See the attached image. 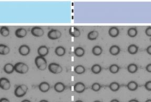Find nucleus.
Returning <instances> with one entry per match:
<instances>
[{
    "label": "nucleus",
    "mask_w": 151,
    "mask_h": 102,
    "mask_svg": "<svg viewBox=\"0 0 151 102\" xmlns=\"http://www.w3.org/2000/svg\"><path fill=\"white\" fill-rule=\"evenodd\" d=\"M35 64L36 67L38 68L39 70L44 71L47 68L48 65H47V61L44 57H41V56H36L35 59Z\"/></svg>",
    "instance_id": "nucleus-1"
},
{
    "label": "nucleus",
    "mask_w": 151,
    "mask_h": 102,
    "mask_svg": "<svg viewBox=\"0 0 151 102\" xmlns=\"http://www.w3.org/2000/svg\"><path fill=\"white\" fill-rule=\"evenodd\" d=\"M28 91L27 86L25 84H19L14 90V95L17 98L24 97Z\"/></svg>",
    "instance_id": "nucleus-2"
},
{
    "label": "nucleus",
    "mask_w": 151,
    "mask_h": 102,
    "mask_svg": "<svg viewBox=\"0 0 151 102\" xmlns=\"http://www.w3.org/2000/svg\"><path fill=\"white\" fill-rule=\"evenodd\" d=\"M14 70L19 74H26L29 71V66L24 62H17L14 64Z\"/></svg>",
    "instance_id": "nucleus-3"
},
{
    "label": "nucleus",
    "mask_w": 151,
    "mask_h": 102,
    "mask_svg": "<svg viewBox=\"0 0 151 102\" xmlns=\"http://www.w3.org/2000/svg\"><path fill=\"white\" fill-rule=\"evenodd\" d=\"M49 71L52 74H60L63 71V67L59 64L55 62H52L47 67Z\"/></svg>",
    "instance_id": "nucleus-4"
},
{
    "label": "nucleus",
    "mask_w": 151,
    "mask_h": 102,
    "mask_svg": "<svg viewBox=\"0 0 151 102\" xmlns=\"http://www.w3.org/2000/svg\"><path fill=\"white\" fill-rule=\"evenodd\" d=\"M61 32L58 30L52 29L47 33V37L51 40H57L61 37Z\"/></svg>",
    "instance_id": "nucleus-5"
},
{
    "label": "nucleus",
    "mask_w": 151,
    "mask_h": 102,
    "mask_svg": "<svg viewBox=\"0 0 151 102\" xmlns=\"http://www.w3.org/2000/svg\"><path fill=\"white\" fill-rule=\"evenodd\" d=\"M10 87H11V84L8 78H5V77H1L0 78V88L3 90H10Z\"/></svg>",
    "instance_id": "nucleus-6"
},
{
    "label": "nucleus",
    "mask_w": 151,
    "mask_h": 102,
    "mask_svg": "<svg viewBox=\"0 0 151 102\" xmlns=\"http://www.w3.org/2000/svg\"><path fill=\"white\" fill-rule=\"evenodd\" d=\"M73 89H74V91H75V93L81 94V93H83L84 91H85L86 89V87L84 83L77 82L76 84L74 85Z\"/></svg>",
    "instance_id": "nucleus-7"
},
{
    "label": "nucleus",
    "mask_w": 151,
    "mask_h": 102,
    "mask_svg": "<svg viewBox=\"0 0 151 102\" xmlns=\"http://www.w3.org/2000/svg\"><path fill=\"white\" fill-rule=\"evenodd\" d=\"M31 34L35 37H41L44 34V30L41 27H33L31 29Z\"/></svg>",
    "instance_id": "nucleus-8"
},
{
    "label": "nucleus",
    "mask_w": 151,
    "mask_h": 102,
    "mask_svg": "<svg viewBox=\"0 0 151 102\" xmlns=\"http://www.w3.org/2000/svg\"><path fill=\"white\" fill-rule=\"evenodd\" d=\"M19 53L22 56H28L30 53V47L27 44H22L19 47Z\"/></svg>",
    "instance_id": "nucleus-9"
},
{
    "label": "nucleus",
    "mask_w": 151,
    "mask_h": 102,
    "mask_svg": "<svg viewBox=\"0 0 151 102\" xmlns=\"http://www.w3.org/2000/svg\"><path fill=\"white\" fill-rule=\"evenodd\" d=\"M37 53H38V55L39 56L45 58V56H47L49 54L48 47H47L46 45L40 46L38 50H37Z\"/></svg>",
    "instance_id": "nucleus-10"
},
{
    "label": "nucleus",
    "mask_w": 151,
    "mask_h": 102,
    "mask_svg": "<svg viewBox=\"0 0 151 102\" xmlns=\"http://www.w3.org/2000/svg\"><path fill=\"white\" fill-rule=\"evenodd\" d=\"M69 33L74 38H78V37L81 36V32L78 27L75 26H72L69 29Z\"/></svg>",
    "instance_id": "nucleus-11"
},
{
    "label": "nucleus",
    "mask_w": 151,
    "mask_h": 102,
    "mask_svg": "<svg viewBox=\"0 0 151 102\" xmlns=\"http://www.w3.org/2000/svg\"><path fill=\"white\" fill-rule=\"evenodd\" d=\"M38 89L41 93H47L50 90V84L47 81H42L38 84Z\"/></svg>",
    "instance_id": "nucleus-12"
},
{
    "label": "nucleus",
    "mask_w": 151,
    "mask_h": 102,
    "mask_svg": "<svg viewBox=\"0 0 151 102\" xmlns=\"http://www.w3.org/2000/svg\"><path fill=\"white\" fill-rule=\"evenodd\" d=\"M27 34V31L24 28H18L16 31H15V35L19 38H23Z\"/></svg>",
    "instance_id": "nucleus-13"
},
{
    "label": "nucleus",
    "mask_w": 151,
    "mask_h": 102,
    "mask_svg": "<svg viewBox=\"0 0 151 102\" xmlns=\"http://www.w3.org/2000/svg\"><path fill=\"white\" fill-rule=\"evenodd\" d=\"M65 89H66V85L63 82H61V81H58V82L55 84L54 90L57 93H63L65 90Z\"/></svg>",
    "instance_id": "nucleus-14"
},
{
    "label": "nucleus",
    "mask_w": 151,
    "mask_h": 102,
    "mask_svg": "<svg viewBox=\"0 0 151 102\" xmlns=\"http://www.w3.org/2000/svg\"><path fill=\"white\" fill-rule=\"evenodd\" d=\"M3 70L7 74H12L14 72V64L11 63H7L3 67Z\"/></svg>",
    "instance_id": "nucleus-15"
},
{
    "label": "nucleus",
    "mask_w": 151,
    "mask_h": 102,
    "mask_svg": "<svg viewBox=\"0 0 151 102\" xmlns=\"http://www.w3.org/2000/svg\"><path fill=\"white\" fill-rule=\"evenodd\" d=\"M10 52V47L4 44H0V55L1 56H6L9 54Z\"/></svg>",
    "instance_id": "nucleus-16"
},
{
    "label": "nucleus",
    "mask_w": 151,
    "mask_h": 102,
    "mask_svg": "<svg viewBox=\"0 0 151 102\" xmlns=\"http://www.w3.org/2000/svg\"><path fill=\"white\" fill-rule=\"evenodd\" d=\"M119 30L116 27H111L109 28V35H110L111 38H116L119 35Z\"/></svg>",
    "instance_id": "nucleus-17"
},
{
    "label": "nucleus",
    "mask_w": 151,
    "mask_h": 102,
    "mask_svg": "<svg viewBox=\"0 0 151 102\" xmlns=\"http://www.w3.org/2000/svg\"><path fill=\"white\" fill-rule=\"evenodd\" d=\"M55 53L56 56H59V57L63 56L66 54V48L63 46H58L55 50Z\"/></svg>",
    "instance_id": "nucleus-18"
},
{
    "label": "nucleus",
    "mask_w": 151,
    "mask_h": 102,
    "mask_svg": "<svg viewBox=\"0 0 151 102\" xmlns=\"http://www.w3.org/2000/svg\"><path fill=\"white\" fill-rule=\"evenodd\" d=\"M120 51L121 49L118 45H112L111 47L109 48V53H110V54L112 55V56H117V55L119 54Z\"/></svg>",
    "instance_id": "nucleus-19"
},
{
    "label": "nucleus",
    "mask_w": 151,
    "mask_h": 102,
    "mask_svg": "<svg viewBox=\"0 0 151 102\" xmlns=\"http://www.w3.org/2000/svg\"><path fill=\"white\" fill-rule=\"evenodd\" d=\"M126 87L130 91H136V90L138 89L139 84L138 83L136 82L135 81H131L128 83Z\"/></svg>",
    "instance_id": "nucleus-20"
},
{
    "label": "nucleus",
    "mask_w": 151,
    "mask_h": 102,
    "mask_svg": "<svg viewBox=\"0 0 151 102\" xmlns=\"http://www.w3.org/2000/svg\"><path fill=\"white\" fill-rule=\"evenodd\" d=\"M139 51V47L136 44H130L128 47V52L131 55H135L138 53Z\"/></svg>",
    "instance_id": "nucleus-21"
},
{
    "label": "nucleus",
    "mask_w": 151,
    "mask_h": 102,
    "mask_svg": "<svg viewBox=\"0 0 151 102\" xmlns=\"http://www.w3.org/2000/svg\"><path fill=\"white\" fill-rule=\"evenodd\" d=\"M74 53H75V56H77V57H83L85 55V50L82 47H78L74 50Z\"/></svg>",
    "instance_id": "nucleus-22"
},
{
    "label": "nucleus",
    "mask_w": 151,
    "mask_h": 102,
    "mask_svg": "<svg viewBox=\"0 0 151 102\" xmlns=\"http://www.w3.org/2000/svg\"><path fill=\"white\" fill-rule=\"evenodd\" d=\"M138 66H137V64H136L134 63H131L130 64L128 65V67H127V69H128V72H130V73L131 74H134V73H136V72L138 71Z\"/></svg>",
    "instance_id": "nucleus-23"
},
{
    "label": "nucleus",
    "mask_w": 151,
    "mask_h": 102,
    "mask_svg": "<svg viewBox=\"0 0 151 102\" xmlns=\"http://www.w3.org/2000/svg\"><path fill=\"white\" fill-rule=\"evenodd\" d=\"M99 36V33L96 30H92L90 31L89 33L87 35V38L90 41H94V40H96Z\"/></svg>",
    "instance_id": "nucleus-24"
},
{
    "label": "nucleus",
    "mask_w": 151,
    "mask_h": 102,
    "mask_svg": "<svg viewBox=\"0 0 151 102\" xmlns=\"http://www.w3.org/2000/svg\"><path fill=\"white\" fill-rule=\"evenodd\" d=\"M93 55L95 56H100V55L103 53V48H102L100 46L96 45L94 47H93L92 50H91Z\"/></svg>",
    "instance_id": "nucleus-25"
},
{
    "label": "nucleus",
    "mask_w": 151,
    "mask_h": 102,
    "mask_svg": "<svg viewBox=\"0 0 151 102\" xmlns=\"http://www.w3.org/2000/svg\"><path fill=\"white\" fill-rule=\"evenodd\" d=\"M102 69H103V68H102V67L100 66V64H95L92 65L91 67V72L94 74H96V75L100 74V72H101Z\"/></svg>",
    "instance_id": "nucleus-26"
},
{
    "label": "nucleus",
    "mask_w": 151,
    "mask_h": 102,
    "mask_svg": "<svg viewBox=\"0 0 151 102\" xmlns=\"http://www.w3.org/2000/svg\"><path fill=\"white\" fill-rule=\"evenodd\" d=\"M109 88L111 90L112 92H117L120 88V84L116 81H113L109 85Z\"/></svg>",
    "instance_id": "nucleus-27"
},
{
    "label": "nucleus",
    "mask_w": 151,
    "mask_h": 102,
    "mask_svg": "<svg viewBox=\"0 0 151 102\" xmlns=\"http://www.w3.org/2000/svg\"><path fill=\"white\" fill-rule=\"evenodd\" d=\"M74 70H75V73H77L78 75H82V74L85 73L86 68L84 67V66H83V65L79 64L77 65V66L75 67Z\"/></svg>",
    "instance_id": "nucleus-28"
},
{
    "label": "nucleus",
    "mask_w": 151,
    "mask_h": 102,
    "mask_svg": "<svg viewBox=\"0 0 151 102\" xmlns=\"http://www.w3.org/2000/svg\"><path fill=\"white\" fill-rule=\"evenodd\" d=\"M0 35L3 37H7L10 35V29L6 26H2L0 27Z\"/></svg>",
    "instance_id": "nucleus-29"
},
{
    "label": "nucleus",
    "mask_w": 151,
    "mask_h": 102,
    "mask_svg": "<svg viewBox=\"0 0 151 102\" xmlns=\"http://www.w3.org/2000/svg\"><path fill=\"white\" fill-rule=\"evenodd\" d=\"M120 69V67L118 64H113L110 65V67H109V70L110 71L111 73L112 74H116Z\"/></svg>",
    "instance_id": "nucleus-30"
},
{
    "label": "nucleus",
    "mask_w": 151,
    "mask_h": 102,
    "mask_svg": "<svg viewBox=\"0 0 151 102\" xmlns=\"http://www.w3.org/2000/svg\"><path fill=\"white\" fill-rule=\"evenodd\" d=\"M138 34V30L136 27H131L128 30V35L131 38H134Z\"/></svg>",
    "instance_id": "nucleus-31"
},
{
    "label": "nucleus",
    "mask_w": 151,
    "mask_h": 102,
    "mask_svg": "<svg viewBox=\"0 0 151 102\" xmlns=\"http://www.w3.org/2000/svg\"><path fill=\"white\" fill-rule=\"evenodd\" d=\"M102 87H103V86H102L100 83L95 82V83H93V84H91V89L94 92H98L100 91V89H101Z\"/></svg>",
    "instance_id": "nucleus-32"
},
{
    "label": "nucleus",
    "mask_w": 151,
    "mask_h": 102,
    "mask_svg": "<svg viewBox=\"0 0 151 102\" xmlns=\"http://www.w3.org/2000/svg\"><path fill=\"white\" fill-rule=\"evenodd\" d=\"M145 88L147 91H151V81H148L145 84Z\"/></svg>",
    "instance_id": "nucleus-33"
},
{
    "label": "nucleus",
    "mask_w": 151,
    "mask_h": 102,
    "mask_svg": "<svg viewBox=\"0 0 151 102\" xmlns=\"http://www.w3.org/2000/svg\"><path fill=\"white\" fill-rule=\"evenodd\" d=\"M145 34L147 36L151 37V27H147L145 30Z\"/></svg>",
    "instance_id": "nucleus-34"
},
{
    "label": "nucleus",
    "mask_w": 151,
    "mask_h": 102,
    "mask_svg": "<svg viewBox=\"0 0 151 102\" xmlns=\"http://www.w3.org/2000/svg\"><path fill=\"white\" fill-rule=\"evenodd\" d=\"M145 69H146V71H147V72H150V73H151V63L148 64L146 66Z\"/></svg>",
    "instance_id": "nucleus-35"
},
{
    "label": "nucleus",
    "mask_w": 151,
    "mask_h": 102,
    "mask_svg": "<svg viewBox=\"0 0 151 102\" xmlns=\"http://www.w3.org/2000/svg\"><path fill=\"white\" fill-rule=\"evenodd\" d=\"M146 52H147V53L148 55H150V56H151V45L148 46V47L146 48Z\"/></svg>",
    "instance_id": "nucleus-36"
},
{
    "label": "nucleus",
    "mask_w": 151,
    "mask_h": 102,
    "mask_svg": "<svg viewBox=\"0 0 151 102\" xmlns=\"http://www.w3.org/2000/svg\"><path fill=\"white\" fill-rule=\"evenodd\" d=\"M0 102H10V100L7 98H0Z\"/></svg>",
    "instance_id": "nucleus-37"
},
{
    "label": "nucleus",
    "mask_w": 151,
    "mask_h": 102,
    "mask_svg": "<svg viewBox=\"0 0 151 102\" xmlns=\"http://www.w3.org/2000/svg\"><path fill=\"white\" fill-rule=\"evenodd\" d=\"M128 102H139V101L137 99H131V100H130Z\"/></svg>",
    "instance_id": "nucleus-38"
},
{
    "label": "nucleus",
    "mask_w": 151,
    "mask_h": 102,
    "mask_svg": "<svg viewBox=\"0 0 151 102\" xmlns=\"http://www.w3.org/2000/svg\"><path fill=\"white\" fill-rule=\"evenodd\" d=\"M110 102H120L118 99H112Z\"/></svg>",
    "instance_id": "nucleus-39"
},
{
    "label": "nucleus",
    "mask_w": 151,
    "mask_h": 102,
    "mask_svg": "<svg viewBox=\"0 0 151 102\" xmlns=\"http://www.w3.org/2000/svg\"><path fill=\"white\" fill-rule=\"evenodd\" d=\"M21 102H31V101L29 100H28V99H24V100L22 101Z\"/></svg>",
    "instance_id": "nucleus-40"
},
{
    "label": "nucleus",
    "mask_w": 151,
    "mask_h": 102,
    "mask_svg": "<svg viewBox=\"0 0 151 102\" xmlns=\"http://www.w3.org/2000/svg\"><path fill=\"white\" fill-rule=\"evenodd\" d=\"M39 102H49L47 100H45V99H43V100H41Z\"/></svg>",
    "instance_id": "nucleus-41"
},
{
    "label": "nucleus",
    "mask_w": 151,
    "mask_h": 102,
    "mask_svg": "<svg viewBox=\"0 0 151 102\" xmlns=\"http://www.w3.org/2000/svg\"><path fill=\"white\" fill-rule=\"evenodd\" d=\"M145 102H151V99H147V100H146Z\"/></svg>",
    "instance_id": "nucleus-42"
},
{
    "label": "nucleus",
    "mask_w": 151,
    "mask_h": 102,
    "mask_svg": "<svg viewBox=\"0 0 151 102\" xmlns=\"http://www.w3.org/2000/svg\"><path fill=\"white\" fill-rule=\"evenodd\" d=\"M75 102H83V101H81V100H78V101H76Z\"/></svg>",
    "instance_id": "nucleus-43"
},
{
    "label": "nucleus",
    "mask_w": 151,
    "mask_h": 102,
    "mask_svg": "<svg viewBox=\"0 0 151 102\" xmlns=\"http://www.w3.org/2000/svg\"><path fill=\"white\" fill-rule=\"evenodd\" d=\"M94 102H101V101H98V100H97V101H94Z\"/></svg>",
    "instance_id": "nucleus-44"
}]
</instances>
